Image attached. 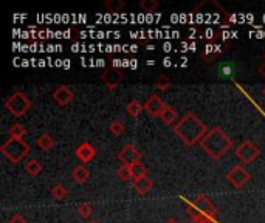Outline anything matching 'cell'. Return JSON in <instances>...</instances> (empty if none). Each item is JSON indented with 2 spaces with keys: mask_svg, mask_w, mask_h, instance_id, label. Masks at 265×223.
Segmentation results:
<instances>
[{
  "mask_svg": "<svg viewBox=\"0 0 265 223\" xmlns=\"http://www.w3.org/2000/svg\"><path fill=\"white\" fill-rule=\"evenodd\" d=\"M130 174H132V178L137 180V178H143V177H147V169L146 166L140 161V163H135L130 166Z\"/></svg>",
  "mask_w": 265,
  "mask_h": 223,
  "instance_id": "cell-21",
  "label": "cell"
},
{
  "mask_svg": "<svg viewBox=\"0 0 265 223\" xmlns=\"http://www.w3.org/2000/svg\"><path fill=\"white\" fill-rule=\"evenodd\" d=\"M160 118H162V121H163L165 124H168V126H175V124L180 121L178 114H177V112H175L171 105H166V107H165V110H163V114L160 115Z\"/></svg>",
  "mask_w": 265,
  "mask_h": 223,
  "instance_id": "cell-18",
  "label": "cell"
},
{
  "mask_svg": "<svg viewBox=\"0 0 265 223\" xmlns=\"http://www.w3.org/2000/svg\"><path fill=\"white\" fill-rule=\"evenodd\" d=\"M226 180L233 188L242 189L251 180V175L248 174V171L242 164H237V166H233L230 169V172L226 174Z\"/></svg>",
  "mask_w": 265,
  "mask_h": 223,
  "instance_id": "cell-7",
  "label": "cell"
},
{
  "mask_svg": "<svg viewBox=\"0 0 265 223\" xmlns=\"http://www.w3.org/2000/svg\"><path fill=\"white\" fill-rule=\"evenodd\" d=\"M118 177H120L123 181L134 180V178H132V174H130V166H124V164H121V166L118 167Z\"/></svg>",
  "mask_w": 265,
  "mask_h": 223,
  "instance_id": "cell-29",
  "label": "cell"
},
{
  "mask_svg": "<svg viewBox=\"0 0 265 223\" xmlns=\"http://www.w3.org/2000/svg\"><path fill=\"white\" fill-rule=\"evenodd\" d=\"M132 186H134V189H135L140 195H144V194H147V192L152 189L154 181H152L149 177H143V178L132 180Z\"/></svg>",
  "mask_w": 265,
  "mask_h": 223,
  "instance_id": "cell-17",
  "label": "cell"
},
{
  "mask_svg": "<svg viewBox=\"0 0 265 223\" xmlns=\"http://www.w3.org/2000/svg\"><path fill=\"white\" fill-rule=\"evenodd\" d=\"M194 13H197L199 19L203 20V22H211L213 25L222 23V26H223V25H225V26L230 25V14H228V11H226L222 5H220L216 11H213V10H205L203 5L200 4V5H197V7L194 8Z\"/></svg>",
  "mask_w": 265,
  "mask_h": 223,
  "instance_id": "cell-6",
  "label": "cell"
},
{
  "mask_svg": "<svg viewBox=\"0 0 265 223\" xmlns=\"http://www.w3.org/2000/svg\"><path fill=\"white\" fill-rule=\"evenodd\" d=\"M33 107V102L31 99L26 96L23 92H14L13 95H10L7 99H5V108L10 112V114L14 117V118H20L23 117L26 112Z\"/></svg>",
  "mask_w": 265,
  "mask_h": 223,
  "instance_id": "cell-5",
  "label": "cell"
},
{
  "mask_svg": "<svg viewBox=\"0 0 265 223\" xmlns=\"http://www.w3.org/2000/svg\"><path fill=\"white\" fill-rule=\"evenodd\" d=\"M200 147L214 160H220L231 147L233 139L228 136V133L220 127H211L203 139L200 141Z\"/></svg>",
  "mask_w": 265,
  "mask_h": 223,
  "instance_id": "cell-2",
  "label": "cell"
},
{
  "mask_svg": "<svg viewBox=\"0 0 265 223\" xmlns=\"http://www.w3.org/2000/svg\"><path fill=\"white\" fill-rule=\"evenodd\" d=\"M141 154L138 152V149L134 144H124L123 149L118 152V160L121 161V164L124 166H132L135 163H140Z\"/></svg>",
  "mask_w": 265,
  "mask_h": 223,
  "instance_id": "cell-10",
  "label": "cell"
},
{
  "mask_svg": "<svg viewBox=\"0 0 265 223\" xmlns=\"http://www.w3.org/2000/svg\"><path fill=\"white\" fill-rule=\"evenodd\" d=\"M165 223H178V221H177L175 218H169V220H166Z\"/></svg>",
  "mask_w": 265,
  "mask_h": 223,
  "instance_id": "cell-33",
  "label": "cell"
},
{
  "mask_svg": "<svg viewBox=\"0 0 265 223\" xmlns=\"http://www.w3.org/2000/svg\"><path fill=\"white\" fill-rule=\"evenodd\" d=\"M190 223H216V220L208 218V217H199V218H191Z\"/></svg>",
  "mask_w": 265,
  "mask_h": 223,
  "instance_id": "cell-31",
  "label": "cell"
},
{
  "mask_svg": "<svg viewBox=\"0 0 265 223\" xmlns=\"http://www.w3.org/2000/svg\"><path fill=\"white\" fill-rule=\"evenodd\" d=\"M50 194H51V197H53V199H56V200H64V199L67 197V195H68V189H67L64 184L56 183L55 186L51 188Z\"/></svg>",
  "mask_w": 265,
  "mask_h": 223,
  "instance_id": "cell-22",
  "label": "cell"
},
{
  "mask_svg": "<svg viewBox=\"0 0 265 223\" xmlns=\"http://www.w3.org/2000/svg\"><path fill=\"white\" fill-rule=\"evenodd\" d=\"M158 7H160V4H158L157 0H141L140 2V8L144 13H154Z\"/></svg>",
  "mask_w": 265,
  "mask_h": 223,
  "instance_id": "cell-27",
  "label": "cell"
},
{
  "mask_svg": "<svg viewBox=\"0 0 265 223\" xmlns=\"http://www.w3.org/2000/svg\"><path fill=\"white\" fill-rule=\"evenodd\" d=\"M165 107H166V104L163 102V99L158 96V95H149V98L146 99V102H144V110L147 112V114L150 115V117H160L162 114H163V110H165Z\"/></svg>",
  "mask_w": 265,
  "mask_h": 223,
  "instance_id": "cell-11",
  "label": "cell"
},
{
  "mask_svg": "<svg viewBox=\"0 0 265 223\" xmlns=\"http://www.w3.org/2000/svg\"><path fill=\"white\" fill-rule=\"evenodd\" d=\"M222 51H225L222 45H219V44H216V42H211V44H208V45L205 47V50L202 51V59H203L206 64H211V62H214V61L219 58V56L222 54Z\"/></svg>",
  "mask_w": 265,
  "mask_h": 223,
  "instance_id": "cell-13",
  "label": "cell"
},
{
  "mask_svg": "<svg viewBox=\"0 0 265 223\" xmlns=\"http://www.w3.org/2000/svg\"><path fill=\"white\" fill-rule=\"evenodd\" d=\"M257 71L265 78V54H263V59H262V62L259 64V67H257Z\"/></svg>",
  "mask_w": 265,
  "mask_h": 223,
  "instance_id": "cell-32",
  "label": "cell"
},
{
  "mask_svg": "<svg viewBox=\"0 0 265 223\" xmlns=\"http://www.w3.org/2000/svg\"><path fill=\"white\" fill-rule=\"evenodd\" d=\"M262 93H263V96H265V87H263V90H262Z\"/></svg>",
  "mask_w": 265,
  "mask_h": 223,
  "instance_id": "cell-34",
  "label": "cell"
},
{
  "mask_svg": "<svg viewBox=\"0 0 265 223\" xmlns=\"http://www.w3.org/2000/svg\"><path fill=\"white\" fill-rule=\"evenodd\" d=\"M51 96H53V99H55V102L58 105L64 107V105H68L73 101L74 93L68 86H59L58 89H55V92H53Z\"/></svg>",
  "mask_w": 265,
  "mask_h": 223,
  "instance_id": "cell-12",
  "label": "cell"
},
{
  "mask_svg": "<svg viewBox=\"0 0 265 223\" xmlns=\"http://www.w3.org/2000/svg\"><path fill=\"white\" fill-rule=\"evenodd\" d=\"M0 152H2L13 164H17L31 152V146L28 143H25L23 139L10 136L2 144V147H0Z\"/></svg>",
  "mask_w": 265,
  "mask_h": 223,
  "instance_id": "cell-4",
  "label": "cell"
},
{
  "mask_svg": "<svg viewBox=\"0 0 265 223\" xmlns=\"http://www.w3.org/2000/svg\"><path fill=\"white\" fill-rule=\"evenodd\" d=\"M8 133H10L11 138L23 139V136L26 135V129H25L20 123H13V124H10V127H8Z\"/></svg>",
  "mask_w": 265,
  "mask_h": 223,
  "instance_id": "cell-24",
  "label": "cell"
},
{
  "mask_svg": "<svg viewBox=\"0 0 265 223\" xmlns=\"http://www.w3.org/2000/svg\"><path fill=\"white\" fill-rule=\"evenodd\" d=\"M25 171L30 177H37L42 172V164L37 160H30L28 163L25 164Z\"/></svg>",
  "mask_w": 265,
  "mask_h": 223,
  "instance_id": "cell-20",
  "label": "cell"
},
{
  "mask_svg": "<svg viewBox=\"0 0 265 223\" xmlns=\"http://www.w3.org/2000/svg\"><path fill=\"white\" fill-rule=\"evenodd\" d=\"M186 212L190 214L191 218H199V217H208V218H213L216 220L217 217V208L216 205L211 202L206 195L203 194H199L197 197L190 202L186 205Z\"/></svg>",
  "mask_w": 265,
  "mask_h": 223,
  "instance_id": "cell-3",
  "label": "cell"
},
{
  "mask_svg": "<svg viewBox=\"0 0 265 223\" xmlns=\"http://www.w3.org/2000/svg\"><path fill=\"white\" fill-rule=\"evenodd\" d=\"M104 7L110 13H120L126 8V2L124 0H105Z\"/></svg>",
  "mask_w": 265,
  "mask_h": 223,
  "instance_id": "cell-23",
  "label": "cell"
},
{
  "mask_svg": "<svg viewBox=\"0 0 265 223\" xmlns=\"http://www.w3.org/2000/svg\"><path fill=\"white\" fill-rule=\"evenodd\" d=\"M109 132L113 135V136H120L126 132V126L121 120H115L109 124Z\"/></svg>",
  "mask_w": 265,
  "mask_h": 223,
  "instance_id": "cell-26",
  "label": "cell"
},
{
  "mask_svg": "<svg viewBox=\"0 0 265 223\" xmlns=\"http://www.w3.org/2000/svg\"><path fill=\"white\" fill-rule=\"evenodd\" d=\"M36 144H37V147H39L41 151L48 152V151H51L53 147H55L56 141H55V138H53L48 132H45V133H42V135L37 136Z\"/></svg>",
  "mask_w": 265,
  "mask_h": 223,
  "instance_id": "cell-16",
  "label": "cell"
},
{
  "mask_svg": "<svg viewBox=\"0 0 265 223\" xmlns=\"http://www.w3.org/2000/svg\"><path fill=\"white\" fill-rule=\"evenodd\" d=\"M78 214L81 215L83 218H89L93 214V206L90 203H87V202L78 205Z\"/></svg>",
  "mask_w": 265,
  "mask_h": 223,
  "instance_id": "cell-28",
  "label": "cell"
},
{
  "mask_svg": "<svg viewBox=\"0 0 265 223\" xmlns=\"http://www.w3.org/2000/svg\"><path fill=\"white\" fill-rule=\"evenodd\" d=\"M206 124L193 112H186L180 121L174 126V133L181 139L184 144L194 146L200 143L206 135Z\"/></svg>",
  "mask_w": 265,
  "mask_h": 223,
  "instance_id": "cell-1",
  "label": "cell"
},
{
  "mask_svg": "<svg viewBox=\"0 0 265 223\" xmlns=\"http://www.w3.org/2000/svg\"><path fill=\"white\" fill-rule=\"evenodd\" d=\"M260 155V149L250 139L241 143L236 147V157L242 161V164H251Z\"/></svg>",
  "mask_w": 265,
  "mask_h": 223,
  "instance_id": "cell-8",
  "label": "cell"
},
{
  "mask_svg": "<svg viewBox=\"0 0 265 223\" xmlns=\"http://www.w3.org/2000/svg\"><path fill=\"white\" fill-rule=\"evenodd\" d=\"M89 177H90V171L87 169V167H86L84 164L76 166L74 169L71 171V180H73L74 183H78V184L86 183V181L89 180Z\"/></svg>",
  "mask_w": 265,
  "mask_h": 223,
  "instance_id": "cell-15",
  "label": "cell"
},
{
  "mask_svg": "<svg viewBox=\"0 0 265 223\" xmlns=\"http://www.w3.org/2000/svg\"><path fill=\"white\" fill-rule=\"evenodd\" d=\"M101 81L105 84V86H107V89L115 90L124 81V71L121 68H117V67H109V68H105L102 71Z\"/></svg>",
  "mask_w": 265,
  "mask_h": 223,
  "instance_id": "cell-9",
  "label": "cell"
},
{
  "mask_svg": "<svg viewBox=\"0 0 265 223\" xmlns=\"http://www.w3.org/2000/svg\"><path fill=\"white\" fill-rule=\"evenodd\" d=\"M74 155L79 160H81L83 163H89V161H92L96 157V149H95L93 144H90V143L86 141V143H81V144L76 147Z\"/></svg>",
  "mask_w": 265,
  "mask_h": 223,
  "instance_id": "cell-14",
  "label": "cell"
},
{
  "mask_svg": "<svg viewBox=\"0 0 265 223\" xmlns=\"http://www.w3.org/2000/svg\"><path fill=\"white\" fill-rule=\"evenodd\" d=\"M171 86H172V82H171V79H169L166 75H160V76H158V78L155 79V89L160 90V92L169 90Z\"/></svg>",
  "mask_w": 265,
  "mask_h": 223,
  "instance_id": "cell-25",
  "label": "cell"
},
{
  "mask_svg": "<svg viewBox=\"0 0 265 223\" xmlns=\"http://www.w3.org/2000/svg\"><path fill=\"white\" fill-rule=\"evenodd\" d=\"M89 223H98V221H95V220H93V221H89Z\"/></svg>",
  "mask_w": 265,
  "mask_h": 223,
  "instance_id": "cell-35",
  "label": "cell"
},
{
  "mask_svg": "<svg viewBox=\"0 0 265 223\" xmlns=\"http://www.w3.org/2000/svg\"><path fill=\"white\" fill-rule=\"evenodd\" d=\"M143 110H144V104H141V102L137 101V99L129 101L127 105H126V112H127L129 117H138Z\"/></svg>",
  "mask_w": 265,
  "mask_h": 223,
  "instance_id": "cell-19",
  "label": "cell"
},
{
  "mask_svg": "<svg viewBox=\"0 0 265 223\" xmlns=\"http://www.w3.org/2000/svg\"><path fill=\"white\" fill-rule=\"evenodd\" d=\"M8 223H26V220L22 214H14V215L10 217Z\"/></svg>",
  "mask_w": 265,
  "mask_h": 223,
  "instance_id": "cell-30",
  "label": "cell"
}]
</instances>
